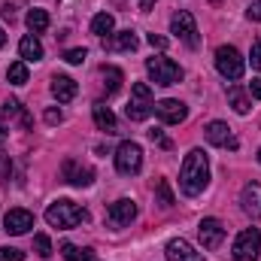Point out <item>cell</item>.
Masks as SVG:
<instances>
[{
	"mask_svg": "<svg viewBox=\"0 0 261 261\" xmlns=\"http://www.w3.org/2000/svg\"><path fill=\"white\" fill-rule=\"evenodd\" d=\"M206 186H210V161H206V152L203 149H192L186 155V161H182V170H179V189L189 197H195Z\"/></svg>",
	"mask_w": 261,
	"mask_h": 261,
	"instance_id": "obj_1",
	"label": "cell"
},
{
	"mask_svg": "<svg viewBox=\"0 0 261 261\" xmlns=\"http://www.w3.org/2000/svg\"><path fill=\"white\" fill-rule=\"evenodd\" d=\"M88 219V213L79 206V203H73V200H67V197H61V200H55V203H49V210H46V222L52 225V228H61V231H67V228H76V225H82Z\"/></svg>",
	"mask_w": 261,
	"mask_h": 261,
	"instance_id": "obj_2",
	"label": "cell"
},
{
	"mask_svg": "<svg viewBox=\"0 0 261 261\" xmlns=\"http://www.w3.org/2000/svg\"><path fill=\"white\" fill-rule=\"evenodd\" d=\"M152 113H155L152 88L146 82H134L130 85V100H128V107H125V116H128L130 122H146Z\"/></svg>",
	"mask_w": 261,
	"mask_h": 261,
	"instance_id": "obj_3",
	"label": "cell"
},
{
	"mask_svg": "<svg viewBox=\"0 0 261 261\" xmlns=\"http://www.w3.org/2000/svg\"><path fill=\"white\" fill-rule=\"evenodd\" d=\"M146 73L152 76L155 85H176L182 82V67L170 58H149L146 61Z\"/></svg>",
	"mask_w": 261,
	"mask_h": 261,
	"instance_id": "obj_4",
	"label": "cell"
},
{
	"mask_svg": "<svg viewBox=\"0 0 261 261\" xmlns=\"http://www.w3.org/2000/svg\"><path fill=\"white\" fill-rule=\"evenodd\" d=\"M216 70L225 76V79H240L243 76V70H246V61H243V55L234 49V46H219L216 49Z\"/></svg>",
	"mask_w": 261,
	"mask_h": 261,
	"instance_id": "obj_5",
	"label": "cell"
},
{
	"mask_svg": "<svg viewBox=\"0 0 261 261\" xmlns=\"http://www.w3.org/2000/svg\"><path fill=\"white\" fill-rule=\"evenodd\" d=\"M170 34H176V40H182L189 49H197L200 46V37H197V24L195 15L189 9H179L173 18H170Z\"/></svg>",
	"mask_w": 261,
	"mask_h": 261,
	"instance_id": "obj_6",
	"label": "cell"
},
{
	"mask_svg": "<svg viewBox=\"0 0 261 261\" xmlns=\"http://www.w3.org/2000/svg\"><path fill=\"white\" fill-rule=\"evenodd\" d=\"M140 167H143V149L134 140H125L116 149V170L125 176H134V173H140Z\"/></svg>",
	"mask_w": 261,
	"mask_h": 261,
	"instance_id": "obj_7",
	"label": "cell"
},
{
	"mask_svg": "<svg viewBox=\"0 0 261 261\" xmlns=\"http://www.w3.org/2000/svg\"><path fill=\"white\" fill-rule=\"evenodd\" d=\"M231 252H234V258L237 261H255L261 252V231L258 228H246V231H240L237 234V240H234V246H231Z\"/></svg>",
	"mask_w": 261,
	"mask_h": 261,
	"instance_id": "obj_8",
	"label": "cell"
},
{
	"mask_svg": "<svg viewBox=\"0 0 261 261\" xmlns=\"http://www.w3.org/2000/svg\"><path fill=\"white\" fill-rule=\"evenodd\" d=\"M155 116H158L164 125H179V122H186V116H189V107H186L182 100H173V97H167V100H158V103H155Z\"/></svg>",
	"mask_w": 261,
	"mask_h": 261,
	"instance_id": "obj_9",
	"label": "cell"
},
{
	"mask_svg": "<svg viewBox=\"0 0 261 261\" xmlns=\"http://www.w3.org/2000/svg\"><path fill=\"white\" fill-rule=\"evenodd\" d=\"M197 237H200L203 249H219L222 240H225V225H222L219 219H203V222L197 225Z\"/></svg>",
	"mask_w": 261,
	"mask_h": 261,
	"instance_id": "obj_10",
	"label": "cell"
},
{
	"mask_svg": "<svg viewBox=\"0 0 261 261\" xmlns=\"http://www.w3.org/2000/svg\"><path fill=\"white\" fill-rule=\"evenodd\" d=\"M61 176H64V182L76 186V189H85V186H91V182H94V170H91V167H82V164H79V161H73V158H67V161H64Z\"/></svg>",
	"mask_w": 261,
	"mask_h": 261,
	"instance_id": "obj_11",
	"label": "cell"
},
{
	"mask_svg": "<svg viewBox=\"0 0 261 261\" xmlns=\"http://www.w3.org/2000/svg\"><path fill=\"white\" fill-rule=\"evenodd\" d=\"M107 216H110V222H113L116 228H122V225H130V222L137 219V203H134L130 197H122V200L110 203Z\"/></svg>",
	"mask_w": 261,
	"mask_h": 261,
	"instance_id": "obj_12",
	"label": "cell"
},
{
	"mask_svg": "<svg viewBox=\"0 0 261 261\" xmlns=\"http://www.w3.org/2000/svg\"><path fill=\"white\" fill-rule=\"evenodd\" d=\"M206 140H210L213 146H219V149H237V146H240L237 137L231 134V128H228L225 122H210V125H206Z\"/></svg>",
	"mask_w": 261,
	"mask_h": 261,
	"instance_id": "obj_13",
	"label": "cell"
},
{
	"mask_svg": "<svg viewBox=\"0 0 261 261\" xmlns=\"http://www.w3.org/2000/svg\"><path fill=\"white\" fill-rule=\"evenodd\" d=\"M164 255H167V261H203V255L197 252L189 240H182V237L170 240L167 249H164Z\"/></svg>",
	"mask_w": 261,
	"mask_h": 261,
	"instance_id": "obj_14",
	"label": "cell"
},
{
	"mask_svg": "<svg viewBox=\"0 0 261 261\" xmlns=\"http://www.w3.org/2000/svg\"><path fill=\"white\" fill-rule=\"evenodd\" d=\"M31 228H34V216L28 210H9L3 216V231L9 234H28Z\"/></svg>",
	"mask_w": 261,
	"mask_h": 261,
	"instance_id": "obj_15",
	"label": "cell"
},
{
	"mask_svg": "<svg viewBox=\"0 0 261 261\" xmlns=\"http://www.w3.org/2000/svg\"><path fill=\"white\" fill-rule=\"evenodd\" d=\"M240 206H243L246 216L258 219L261 216V182H249V186H243V192H240Z\"/></svg>",
	"mask_w": 261,
	"mask_h": 261,
	"instance_id": "obj_16",
	"label": "cell"
},
{
	"mask_svg": "<svg viewBox=\"0 0 261 261\" xmlns=\"http://www.w3.org/2000/svg\"><path fill=\"white\" fill-rule=\"evenodd\" d=\"M76 91H79V85H76L70 76H64V73H58V76L52 79V94L58 97V103H70V100L76 97Z\"/></svg>",
	"mask_w": 261,
	"mask_h": 261,
	"instance_id": "obj_17",
	"label": "cell"
},
{
	"mask_svg": "<svg viewBox=\"0 0 261 261\" xmlns=\"http://www.w3.org/2000/svg\"><path fill=\"white\" fill-rule=\"evenodd\" d=\"M91 113H94V125H97L100 130H107V134H116V130H119V122H116V116H113V110H110V107L94 103V107H91Z\"/></svg>",
	"mask_w": 261,
	"mask_h": 261,
	"instance_id": "obj_18",
	"label": "cell"
},
{
	"mask_svg": "<svg viewBox=\"0 0 261 261\" xmlns=\"http://www.w3.org/2000/svg\"><path fill=\"white\" fill-rule=\"evenodd\" d=\"M18 55H21L24 61H40V58H43V43H40L34 34H28V37H21V43H18Z\"/></svg>",
	"mask_w": 261,
	"mask_h": 261,
	"instance_id": "obj_19",
	"label": "cell"
},
{
	"mask_svg": "<svg viewBox=\"0 0 261 261\" xmlns=\"http://www.w3.org/2000/svg\"><path fill=\"white\" fill-rule=\"evenodd\" d=\"M110 49H116V52H134V49H137V34H134V31H119V34H113Z\"/></svg>",
	"mask_w": 261,
	"mask_h": 261,
	"instance_id": "obj_20",
	"label": "cell"
},
{
	"mask_svg": "<svg viewBox=\"0 0 261 261\" xmlns=\"http://www.w3.org/2000/svg\"><path fill=\"white\" fill-rule=\"evenodd\" d=\"M61 255H64V261H97L94 249H82L76 243H61Z\"/></svg>",
	"mask_w": 261,
	"mask_h": 261,
	"instance_id": "obj_21",
	"label": "cell"
},
{
	"mask_svg": "<svg viewBox=\"0 0 261 261\" xmlns=\"http://www.w3.org/2000/svg\"><path fill=\"white\" fill-rule=\"evenodd\" d=\"M113 28H116V18L110 12H97L91 18V34L94 37H107V34H113Z\"/></svg>",
	"mask_w": 261,
	"mask_h": 261,
	"instance_id": "obj_22",
	"label": "cell"
},
{
	"mask_svg": "<svg viewBox=\"0 0 261 261\" xmlns=\"http://www.w3.org/2000/svg\"><path fill=\"white\" fill-rule=\"evenodd\" d=\"M228 100H231V107H234V113H237V116H246V113L252 110L249 94H246V91H240V88H231V91H228Z\"/></svg>",
	"mask_w": 261,
	"mask_h": 261,
	"instance_id": "obj_23",
	"label": "cell"
},
{
	"mask_svg": "<svg viewBox=\"0 0 261 261\" xmlns=\"http://www.w3.org/2000/svg\"><path fill=\"white\" fill-rule=\"evenodd\" d=\"M28 28H31V34H43L49 28V12L46 9H31L28 12Z\"/></svg>",
	"mask_w": 261,
	"mask_h": 261,
	"instance_id": "obj_24",
	"label": "cell"
},
{
	"mask_svg": "<svg viewBox=\"0 0 261 261\" xmlns=\"http://www.w3.org/2000/svg\"><path fill=\"white\" fill-rule=\"evenodd\" d=\"M122 79H125V76H122L119 67H103V85H107L110 94H116V91L122 88Z\"/></svg>",
	"mask_w": 261,
	"mask_h": 261,
	"instance_id": "obj_25",
	"label": "cell"
},
{
	"mask_svg": "<svg viewBox=\"0 0 261 261\" xmlns=\"http://www.w3.org/2000/svg\"><path fill=\"white\" fill-rule=\"evenodd\" d=\"M6 79H9L12 85H24V82H28V61H15V64H9Z\"/></svg>",
	"mask_w": 261,
	"mask_h": 261,
	"instance_id": "obj_26",
	"label": "cell"
},
{
	"mask_svg": "<svg viewBox=\"0 0 261 261\" xmlns=\"http://www.w3.org/2000/svg\"><path fill=\"white\" fill-rule=\"evenodd\" d=\"M155 192H158V203H161L164 210H170V206H173V192H170V182H167V179H158Z\"/></svg>",
	"mask_w": 261,
	"mask_h": 261,
	"instance_id": "obj_27",
	"label": "cell"
},
{
	"mask_svg": "<svg viewBox=\"0 0 261 261\" xmlns=\"http://www.w3.org/2000/svg\"><path fill=\"white\" fill-rule=\"evenodd\" d=\"M3 116H18L24 128L31 125V116H28V113L21 110V103H18V100H6V103H3Z\"/></svg>",
	"mask_w": 261,
	"mask_h": 261,
	"instance_id": "obj_28",
	"label": "cell"
},
{
	"mask_svg": "<svg viewBox=\"0 0 261 261\" xmlns=\"http://www.w3.org/2000/svg\"><path fill=\"white\" fill-rule=\"evenodd\" d=\"M34 252H37L40 258H52V240H49L46 234H37V237H34Z\"/></svg>",
	"mask_w": 261,
	"mask_h": 261,
	"instance_id": "obj_29",
	"label": "cell"
},
{
	"mask_svg": "<svg viewBox=\"0 0 261 261\" xmlns=\"http://www.w3.org/2000/svg\"><path fill=\"white\" fill-rule=\"evenodd\" d=\"M0 261H24V252L12 246H0Z\"/></svg>",
	"mask_w": 261,
	"mask_h": 261,
	"instance_id": "obj_30",
	"label": "cell"
},
{
	"mask_svg": "<svg viewBox=\"0 0 261 261\" xmlns=\"http://www.w3.org/2000/svg\"><path fill=\"white\" fill-rule=\"evenodd\" d=\"M85 58H88V52H85V49H70V52L64 55L67 64H82Z\"/></svg>",
	"mask_w": 261,
	"mask_h": 261,
	"instance_id": "obj_31",
	"label": "cell"
},
{
	"mask_svg": "<svg viewBox=\"0 0 261 261\" xmlns=\"http://www.w3.org/2000/svg\"><path fill=\"white\" fill-rule=\"evenodd\" d=\"M249 61L255 70H261V43H252V52H249Z\"/></svg>",
	"mask_w": 261,
	"mask_h": 261,
	"instance_id": "obj_32",
	"label": "cell"
},
{
	"mask_svg": "<svg viewBox=\"0 0 261 261\" xmlns=\"http://www.w3.org/2000/svg\"><path fill=\"white\" fill-rule=\"evenodd\" d=\"M149 46H152V49H167V37H161V34H149Z\"/></svg>",
	"mask_w": 261,
	"mask_h": 261,
	"instance_id": "obj_33",
	"label": "cell"
},
{
	"mask_svg": "<svg viewBox=\"0 0 261 261\" xmlns=\"http://www.w3.org/2000/svg\"><path fill=\"white\" fill-rule=\"evenodd\" d=\"M149 140H152V143H158V146H164V149H170V140H167L161 130H149Z\"/></svg>",
	"mask_w": 261,
	"mask_h": 261,
	"instance_id": "obj_34",
	"label": "cell"
},
{
	"mask_svg": "<svg viewBox=\"0 0 261 261\" xmlns=\"http://www.w3.org/2000/svg\"><path fill=\"white\" fill-rule=\"evenodd\" d=\"M246 15H249L252 21H261V0H255V3H252V6L246 9Z\"/></svg>",
	"mask_w": 261,
	"mask_h": 261,
	"instance_id": "obj_35",
	"label": "cell"
},
{
	"mask_svg": "<svg viewBox=\"0 0 261 261\" xmlns=\"http://www.w3.org/2000/svg\"><path fill=\"white\" fill-rule=\"evenodd\" d=\"M61 119H64V116H61V110H46V122H49V125H58Z\"/></svg>",
	"mask_w": 261,
	"mask_h": 261,
	"instance_id": "obj_36",
	"label": "cell"
},
{
	"mask_svg": "<svg viewBox=\"0 0 261 261\" xmlns=\"http://www.w3.org/2000/svg\"><path fill=\"white\" fill-rule=\"evenodd\" d=\"M249 97L261 100V79H252V82H249Z\"/></svg>",
	"mask_w": 261,
	"mask_h": 261,
	"instance_id": "obj_37",
	"label": "cell"
},
{
	"mask_svg": "<svg viewBox=\"0 0 261 261\" xmlns=\"http://www.w3.org/2000/svg\"><path fill=\"white\" fill-rule=\"evenodd\" d=\"M9 137V128H6V122H3V116H0V143Z\"/></svg>",
	"mask_w": 261,
	"mask_h": 261,
	"instance_id": "obj_38",
	"label": "cell"
},
{
	"mask_svg": "<svg viewBox=\"0 0 261 261\" xmlns=\"http://www.w3.org/2000/svg\"><path fill=\"white\" fill-rule=\"evenodd\" d=\"M155 3H158V0H140V9H143V12H149Z\"/></svg>",
	"mask_w": 261,
	"mask_h": 261,
	"instance_id": "obj_39",
	"label": "cell"
},
{
	"mask_svg": "<svg viewBox=\"0 0 261 261\" xmlns=\"http://www.w3.org/2000/svg\"><path fill=\"white\" fill-rule=\"evenodd\" d=\"M3 18H9V21H12V18H15V9H12V6H3Z\"/></svg>",
	"mask_w": 261,
	"mask_h": 261,
	"instance_id": "obj_40",
	"label": "cell"
},
{
	"mask_svg": "<svg viewBox=\"0 0 261 261\" xmlns=\"http://www.w3.org/2000/svg\"><path fill=\"white\" fill-rule=\"evenodd\" d=\"M3 43H6V34H3V28H0V46H3Z\"/></svg>",
	"mask_w": 261,
	"mask_h": 261,
	"instance_id": "obj_41",
	"label": "cell"
},
{
	"mask_svg": "<svg viewBox=\"0 0 261 261\" xmlns=\"http://www.w3.org/2000/svg\"><path fill=\"white\" fill-rule=\"evenodd\" d=\"M258 164H261V149H258Z\"/></svg>",
	"mask_w": 261,
	"mask_h": 261,
	"instance_id": "obj_42",
	"label": "cell"
},
{
	"mask_svg": "<svg viewBox=\"0 0 261 261\" xmlns=\"http://www.w3.org/2000/svg\"><path fill=\"white\" fill-rule=\"evenodd\" d=\"M213 3H219V0H213Z\"/></svg>",
	"mask_w": 261,
	"mask_h": 261,
	"instance_id": "obj_43",
	"label": "cell"
}]
</instances>
